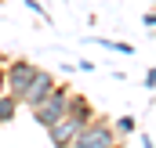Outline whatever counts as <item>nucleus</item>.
Instances as JSON below:
<instances>
[{"mask_svg":"<svg viewBox=\"0 0 156 148\" xmlns=\"http://www.w3.org/2000/svg\"><path fill=\"white\" fill-rule=\"evenodd\" d=\"M94 119V109L87 105V98H76V94H69V105H66V112L47 126V137H51V145L55 148H69V141L76 137L80 130L87 126Z\"/></svg>","mask_w":156,"mask_h":148,"instance_id":"f257e3e1","label":"nucleus"},{"mask_svg":"<svg viewBox=\"0 0 156 148\" xmlns=\"http://www.w3.org/2000/svg\"><path fill=\"white\" fill-rule=\"evenodd\" d=\"M66 105H69V90H66V87H51V90L40 98L37 105H33V119L47 130V126H51V123L66 112Z\"/></svg>","mask_w":156,"mask_h":148,"instance_id":"f03ea898","label":"nucleus"},{"mask_svg":"<svg viewBox=\"0 0 156 148\" xmlns=\"http://www.w3.org/2000/svg\"><path fill=\"white\" fill-rule=\"evenodd\" d=\"M116 145V130L105 119H91L76 137L69 141V148H113Z\"/></svg>","mask_w":156,"mask_h":148,"instance_id":"7ed1b4c3","label":"nucleus"},{"mask_svg":"<svg viewBox=\"0 0 156 148\" xmlns=\"http://www.w3.org/2000/svg\"><path fill=\"white\" fill-rule=\"evenodd\" d=\"M33 72H37V65H33V62H26V58L11 62V65L4 69V90L18 101V98H22V90H26V83L33 79ZM18 105H22V101H18Z\"/></svg>","mask_w":156,"mask_h":148,"instance_id":"20e7f679","label":"nucleus"},{"mask_svg":"<svg viewBox=\"0 0 156 148\" xmlns=\"http://www.w3.org/2000/svg\"><path fill=\"white\" fill-rule=\"evenodd\" d=\"M51 87H55V76L44 72V69H37V72H33V79L26 83V90H22V98H18V101H26V105L33 109V105H37V101L51 90Z\"/></svg>","mask_w":156,"mask_h":148,"instance_id":"39448f33","label":"nucleus"},{"mask_svg":"<svg viewBox=\"0 0 156 148\" xmlns=\"http://www.w3.org/2000/svg\"><path fill=\"white\" fill-rule=\"evenodd\" d=\"M15 116H18V101L4 90V94H0V123H11Z\"/></svg>","mask_w":156,"mask_h":148,"instance_id":"423d86ee","label":"nucleus"},{"mask_svg":"<svg viewBox=\"0 0 156 148\" xmlns=\"http://www.w3.org/2000/svg\"><path fill=\"white\" fill-rule=\"evenodd\" d=\"M134 123H138L134 116H120V119H116V126H113V130H116V134H134Z\"/></svg>","mask_w":156,"mask_h":148,"instance_id":"0eeeda50","label":"nucleus"},{"mask_svg":"<svg viewBox=\"0 0 156 148\" xmlns=\"http://www.w3.org/2000/svg\"><path fill=\"white\" fill-rule=\"evenodd\" d=\"M26 7L37 15V18H44V22H51V15H47V7H40V0H26Z\"/></svg>","mask_w":156,"mask_h":148,"instance_id":"6e6552de","label":"nucleus"},{"mask_svg":"<svg viewBox=\"0 0 156 148\" xmlns=\"http://www.w3.org/2000/svg\"><path fill=\"white\" fill-rule=\"evenodd\" d=\"M153 87H156V72H153V69H145V90H153Z\"/></svg>","mask_w":156,"mask_h":148,"instance_id":"1a4fd4ad","label":"nucleus"},{"mask_svg":"<svg viewBox=\"0 0 156 148\" xmlns=\"http://www.w3.org/2000/svg\"><path fill=\"white\" fill-rule=\"evenodd\" d=\"M142 148H153V137L149 134H142Z\"/></svg>","mask_w":156,"mask_h":148,"instance_id":"9d476101","label":"nucleus"},{"mask_svg":"<svg viewBox=\"0 0 156 148\" xmlns=\"http://www.w3.org/2000/svg\"><path fill=\"white\" fill-rule=\"evenodd\" d=\"M0 94H4V65H0Z\"/></svg>","mask_w":156,"mask_h":148,"instance_id":"9b49d317","label":"nucleus"},{"mask_svg":"<svg viewBox=\"0 0 156 148\" xmlns=\"http://www.w3.org/2000/svg\"><path fill=\"white\" fill-rule=\"evenodd\" d=\"M113 148H120V145H113Z\"/></svg>","mask_w":156,"mask_h":148,"instance_id":"f8f14e48","label":"nucleus"}]
</instances>
